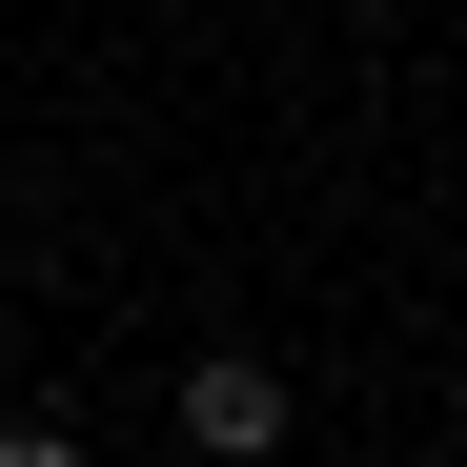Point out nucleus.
Segmentation results:
<instances>
[{"instance_id":"nucleus-1","label":"nucleus","mask_w":467,"mask_h":467,"mask_svg":"<svg viewBox=\"0 0 467 467\" xmlns=\"http://www.w3.org/2000/svg\"><path fill=\"white\" fill-rule=\"evenodd\" d=\"M183 447H203V467H265V447H285V386H265L244 346H223V366H183Z\"/></svg>"},{"instance_id":"nucleus-2","label":"nucleus","mask_w":467,"mask_h":467,"mask_svg":"<svg viewBox=\"0 0 467 467\" xmlns=\"http://www.w3.org/2000/svg\"><path fill=\"white\" fill-rule=\"evenodd\" d=\"M0 467H82V427H0Z\"/></svg>"}]
</instances>
